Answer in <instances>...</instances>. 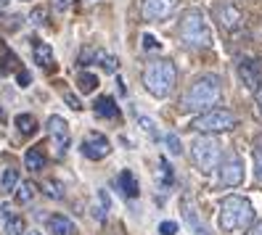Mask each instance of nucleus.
<instances>
[{
	"label": "nucleus",
	"instance_id": "1",
	"mask_svg": "<svg viewBox=\"0 0 262 235\" xmlns=\"http://www.w3.org/2000/svg\"><path fill=\"white\" fill-rule=\"evenodd\" d=\"M220 80L214 74L199 77V80L188 87L186 98H183V108L186 111H209V108L220 101Z\"/></svg>",
	"mask_w": 262,
	"mask_h": 235
},
{
	"label": "nucleus",
	"instance_id": "2",
	"mask_svg": "<svg viewBox=\"0 0 262 235\" xmlns=\"http://www.w3.org/2000/svg\"><path fill=\"white\" fill-rule=\"evenodd\" d=\"M220 230L225 232H236V230H246L254 222V209L252 203L244 196H228L220 206Z\"/></svg>",
	"mask_w": 262,
	"mask_h": 235
},
{
	"label": "nucleus",
	"instance_id": "3",
	"mask_svg": "<svg viewBox=\"0 0 262 235\" xmlns=\"http://www.w3.org/2000/svg\"><path fill=\"white\" fill-rule=\"evenodd\" d=\"M175 80H178V72H175V64L167 58H159V61H151L143 72V85L151 96L157 98H167L175 87Z\"/></svg>",
	"mask_w": 262,
	"mask_h": 235
},
{
	"label": "nucleus",
	"instance_id": "4",
	"mask_svg": "<svg viewBox=\"0 0 262 235\" xmlns=\"http://www.w3.org/2000/svg\"><path fill=\"white\" fill-rule=\"evenodd\" d=\"M180 40L186 48H193V51H202L212 45V29L199 11H188L180 19Z\"/></svg>",
	"mask_w": 262,
	"mask_h": 235
},
{
	"label": "nucleus",
	"instance_id": "5",
	"mask_svg": "<svg viewBox=\"0 0 262 235\" xmlns=\"http://www.w3.org/2000/svg\"><path fill=\"white\" fill-rule=\"evenodd\" d=\"M191 159L193 164L199 167V172H212L220 167V159H223V146L212 137V132L196 137L191 143Z\"/></svg>",
	"mask_w": 262,
	"mask_h": 235
},
{
	"label": "nucleus",
	"instance_id": "6",
	"mask_svg": "<svg viewBox=\"0 0 262 235\" xmlns=\"http://www.w3.org/2000/svg\"><path fill=\"white\" fill-rule=\"evenodd\" d=\"M191 127L199 132H225L236 127V114L228 111V108H209L191 122Z\"/></svg>",
	"mask_w": 262,
	"mask_h": 235
},
{
	"label": "nucleus",
	"instance_id": "7",
	"mask_svg": "<svg viewBox=\"0 0 262 235\" xmlns=\"http://www.w3.org/2000/svg\"><path fill=\"white\" fill-rule=\"evenodd\" d=\"M178 0H143V19L146 21H164L175 11Z\"/></svg>",
	"mask_w": 262,
	"mask_h": 235
},
{
	"label": "nucleus",
	"instance_id": "8",
	"mask_svg": "<svg viewBox=\"0 0 262 235\" xmlns=\"http://www.w3.org/2000/svg\"><path fill=\"white\" fill-rule=\"evenodd\" d=\"M48 135H51L53 146H56V153L64 156L67 148H69V127H67V122L61 116H51L48 119Z\"/></svg>",
	"mask_w": 262,
	"mask_h": 235
},
{
	"label": "nucleus",
	"instance_id": "9",
	"mask_svg": "<svg viewBox=\"0 0 262 235\" xmlns=\"http://www.w3.org/2000/svg\"><path fill=\"white\" fill-rule=\"evenodd\" d=\"M241 182H244V164H241V159L230 156L220 167V187H236Z\"/></svg>",
	"mask_w": 262,
	"mask_h": 235
},
{
	"label": "nucleus",
	"instance_id": "10",
	"mask_svg": "<svg viewBox=\"0 0 262 235\" xmlns=\"http://www.w3.org/2000/svg\"><path fill=\"white\" fill-rule=\"evenodd\" d=\"M109 151H112V143L106 140V135H98V132H93L85 143H82V156L85 159H93V161H98V159H106L109 156Z\"/></svg>",
	"mask_w": 262,
	"mask_h": 235
},
{
	"label": "nucleus",
	"instance_id": "11",
	"mask_svg": "<svg viewBox=\"0 0 262 235\" xmlns=\"http://www.w3.org/2000/svg\"><path fill=\"white\" fill-rule=\"evenodd\" d=\"M238 77L249 90H259V85H262V64L254 61V58H244L238 64Z\"/></svg>",
	"mask_w": 262,
	"mask_h": 235
},
{
	"label": "nucleus",
	"instance_id": "12",
	"mask_svg": "<svg viewBox=\"0 0 262 235\" xmlns=\"http://www.w3.org/2000/svg\"><path fill=\"white\" fill-rule=\"evenodd\" d=\"M217 21H220V27L223 29H228V32H233V29H238L241 24H244V16H241V11L233 6V3H223V6H217Z\"/></svg>",
	"mask_w": 262,
	"mask_h": 235
},
{
	"label": "nucleus",
	"instance_id": "13",
	"mask_svg": "<svg viewBox=\"0 0 262 235\" xmlns=\"http://www.w3.org/2000/svg\"><path fill=\"white\" fill-rule=\"evenodd\" d=\"M93 111H96V116H101V119H119V106H117L114 98H109V96H101V98L93 103Z\"/></svg>",
	"mask_w": 262,
	"mask_h": 235
},
{
	"label": "nucleus",
	"instance_id": "14",
	"mask_svg": "<svg viewBox=\"0 0 262 235\" xmlns=\"http://www.w3.org/2000/svg\"><path fill=\"white\" fill-rule=\"evenodd\" d=\"M117 185H119V191L125 193L127 198H138V193H141V187H138V180L130 169H122L119 172V177H117Z\"/></svg>",
	"mask_w": 262,
	"mask_h": 235
},
{
	"label": "nucleus",
	"instance_id": "15",
	"mask_svg": "<svg viewBox=\"0 0 262 235\" xmlns=\"http://www.w3.org/2000/svg\"><path fill=\"white\" fill-rule=\"evenodd\" d=\"M48 230L53 235H74V222L64 214H53L48 217Z\"/></svg>",
	"mask_w": 262,
	"mask_h": 235
},
{
	"label": "nucleus",
	"instance_id": "16",
	"mask_svg": "<svg viewBox=\"0 0 262 235\" xmlns=\"http://www.w3.org/2000/svg\"><path fill=\"white\" fill-rule=\"evenodd\" d=\"M183 217H186V222H188V227L193 230V235H209L207 227H204V222L196 217V209L191 206L188 201H183Z\"/></svg>",
	"mask_w": 262,
	"mask_h": 235
},
{
	"label": "nucleus",
	"instance_id": "17",
	"mask_svg": "<svg viewBox=\"0 0 262 235\" xmlns=\"http://www.w3.org/2000/svg\"><path fill=\"white\" fill-rule=\"evenodd\" d=\"M0 209H3V217H6V225H3L6 235H21L24 232V219L13 214L11 206H0Z\"/></svg>",
	"mask_w": 262,
	"mask_h": 235
},
{
	"label": "nucleus",
	"instance_id": "18",
	"mask_svg": "<svg viewBox=\"0 0 262 235\" xmlns=\"http://www.w3.org/2000/svg\"><path fill=\"white\" fill-rule=\"evenodd\" d=\"M35 61L42 66V69H48L53 72L56 69V61H53V51H51V45H42V42H35Z\"/></svg>",
	"mask_w": 262,
	"mask_h": 235
},
{
	"label": "nucleus",
	"instance_id": "19",
	"mask_svg": "<svg viewBox=\"0 0 262 235\" xmlns=\"http://www.w3.org/2000/svg\"><path fill=\"white\" fill-rule=\"evenodd\" d=\"M24 167H27L29 172H40V169L45 167V153H42V148H29V151L24 153Z\"/></svg>",
	"mask_w": 262,
	"mask_h": 235
},
{
	"label": "nucleus",
	"instance_id": "20",
	"mask_svg": "<svg viewBox=\"0 0 262 235\" xmlns=\"http://www.w3.org/2000/svg\"><path fill=\"white\" fill-rule=\"evenodd\" d=\"M21 69V61L16 58L13 51H6L3 58H0V77H8L11 72H19Z\"/></svg>",
	"mask_w": 262,
	"mask_h": 235
},
{
	"label": "nucleus",
	"instance_id": "21",
	"mask_svg": "<svg viewBox=\"0 0 262 235\" xmlns=\"http://www.w3.org/2000/svg\"><path fill=\"white\" fill-rule=\"evenodd\" d=\"M35 196H37V185L35 182H19L16 185V201L19 203H32L35 201Z\"/></svg>",
	"mask_w": 262,
	"mask_h": 235
},
{
	"label": "nucleus",
	"instance_id": "22",
	"mask_svg": "<svg viewBox=\"0 0 262 235\" xmlns=\"http://www.w3.org/2000/svg\"><path fill=\"white\" fill-rule=\"evenodd\" d=\"M16 130L21 135H35L37 132V119L32 114H19L16 116Z\"/></svg>",
	"mask_w": 262,
	"mask_h": 235
},
{
	"label": "nucleus",
	"instance_id": "23",
	"mask_svg": "<svg viewBox=\"0 0 262 235\" xmlns=\"http://www.w3.org/2000/svg\"><path fill=\"white\" fill-rule=\"evenodd\" d=\"M16 185H19V169L8 167V169L3 172V177H0V191L11 193V191H16Z\"/></svg>",
	"mask_w": 262,
	"mask_h": 235
},
{
	"label": "nucleus",
	"instance_id": "24",
	"mask_svg": "<svg viewBox=\"0 0 262 235\" xmlns=\"http://www.w3.org/2000/svg\"><path fill=\"white\" fill-rule=\"evenodd\" d=\"M109 206H112L109 193H106V191H98V203H96V209H93V214H96L98 222H103V219H106V214H109Z\"/></svg>",
	"mask_w": 262,
	"mask_h": 235
},
{
	"label": "nucleus",
	"instance_id": "25",
	"mask_svg": "<svg viewBox=\"0 0 262 235\" xmlns=\"http://www.w3.org/2000/svg\"><path fill=\"white\" fill-rule=\"evenodd\" d=\"M77 87H80L85 96H88V92H93V90L98 87V77H96L93 72H82L80 80H77Z\"/></svg>",
	"mask_w": 262,
	"mask_h": 235
},
{
	"label": "nucleus",
	"instance_id": "26",
	"mask_svg": "<svg viewBox=\"0 0 262 235\" xmlns=\"http://www.w3.org/2000/svg\"><path fill=\"white\" fill-rule=\"evenodd\" d=\"M172 180H175V175H172V167L167 164V159H159V187H167L172 185Z\"/></svg>",
	"mask_w": 262,
	"mask_h": 235
},
{
	"label": "nucleus",
	"instance_id": "27",
	"mask_svg": "<svg viewBox=\"0 0 262 235\" xmlns=\"http://www.w3.org/2000/svg\"><path fill=\"white\" fill-rule=\"evenodd\" d=\"M164 143H167V148H169V153H172V156H180V153H183V146H180V137H178L175 132H169V135L164 137Z\"/></svg>",
	"mask_w": 262,
	"mask_h": 235
},
{
	"label": "nucleus",
	"instance_id": "28",
	"mask_svg": "<svg viewBox=\"0 0 262 235\" xmlns=\"http://www.w3.org/2000/svg\"><path fill=\"white\" fill-rule=\"evenodd\" d=\"M96 58L101 61V66H103L106 72H112V74H114V72L119 69V61H117L114 56H103V53H96Z\"/></svg>",
	"mask_w": 262,
	"mask_h": 235
},
{
	"label": "nucleus",
	"instance_id": "29",
	"mask_svg": "<svg viewBox=\"0 0 262 235\" xmlns=\"http://www.w3.org/2000/svg\"><path fill=\"white\" fill-rule=\"evenodd\" d=\"M45 193H48L51 198H64V191H61V185L56 180H51L48 185H45Z\"/></svg>",
	"mask_w": 262,
	"mask_h": 235
},
{
	"label": "nucleus",
	"instance_id": "30",
	"mask_svg": "<svg viewBox=\"0 0 262 235\" xmlns=\"http://www.w3.org/2000/svg\"><path fill=\"white\" fill-rule=\"evenodd\" d=\"M254 164H257V180L262 182V143H259V140L254 146Z\"/></svg>",
	"mask_w": 262,
	"mask_h": 235
},
{
	"label": "nucleus",
	"instance_id": "31",
	"mask_svg": "<svg viewBox=\"0 0 262 235\" xmlns=\"http://www.w3.org/2000/svg\"><path fill=\"white\" fill-rule=\"evenodd\" d=\"M16 85H19L21 90L32 85V77H29V72H24V69H19V72H16Z\"/></svg>",
	"mask_w": 262,
	"mask_h": 235
},
{
	"label": "nucleus",
	"instance_id": "32",
	"mask_svg": "<svg viewBox=\"0 0 262 235\" xmlns=\"http://www.w3.org/2000/svg\"><path fill=\"white\" fill-rule=\"evenodd\" d=\"M143 48H146V51H159L162 42L154 37V35H143Z\"/></svg>",
	"mask_w": 262,
	"mask_h": 235
},
{
	"label": "nucleus",
	"instance_id": "33",
	"mask_svg": "<svg viewBox=\"0 0 262 235\" xmlns=\"http://www.w3.org/2000/svg\"><path fill=\"white\" fill-rule=\"evenodd\" d=\"M45 16H48V11H45V8H35L32 13H29V21H32V24H42Z\"/></svg>",
	"mask_w": 262,
	"mask_h": 235
},
{
	"label": "nucleus",
	"instance_id": "34",
	"mask_svg": "<svg viewBox=\"0 0 262 235\" xmlns=\"http://www.w3.org/2000/svg\"><path fill=\"white\" fill-rule=\"evenodd\" d=\"M159 232H162V235H175V232H178V225H175V222H162V225H159Z\"/></svg>",
	"mask_w": 262,
	"mask_h": 235
},
{
	"label": "nucleus",
	"instance_id": "35",
	"mask_svg": "<svg viewBox=\"0 0 262 235\" xmlns=\"http://www.w3.org/2000/svg\"><path fill=\"white\" fill-rule=\"evenodd\" d=\"M141 127H143L151 137H157V130H154V122H151L148 116H141Z\"/></svg>",
	"mask_w": 262,
	"mask_h": 235
},
{
	"label": "nucleus",
	"instance_id": "36",
	"mask_svg": "<svg viewBox=\"0 0 262 235\" xmlns=\"http://www.w3.org/2000/svg\"><path fill=\"white\" fill-rule=\"evenodd\" d=\"M67 103L74 108V111H80V106H82L80 101H77V96H72V92H67Z\"/></svg>",
	"mask_w": 262,
	"mask_h": 235
},
{
	"label": "nucleus",
	"instance_id": "37",
	"mask_svg": "<svg viewBox=\"0 0 262 235\" xmlns=\"http://www.w3.org/2000/svg\"><path fill=\"white\" fill-rule=\"evenodd\" d=\"M249 235H262V222H257V225L249 230Z\"/></svg>",
	"mask_w": 262,
	"mask_h": 235
},
{
	"label": "nucleus",
	"instance_id": "38",
	"mask_svg": "<svg viewBox=\"0 0 262 235\" xmlns=\"http://www.w3.org/2000/svg\"><path fill=\"white\" fill-rule=\"evenodd\" d=\"M257 108H259V114H262V85H259V90H257Z\"/></svg>",
	"mask_w": 262,
	"mask_h": 235
},
{
	"label": "nucleus",
	"instance_id": "39",
	"mask_svg": "<svg viewBox=\"0 0 262 235\" xmlns=\"http://www.w3.org/2000/svg\"><path fill=\"white\" fill-rule=\"evenodd\" d=\"M67 3H69V0H56V8L61 11V8H64V6H67Z\"/></svg>",
	"mask_w": 262,
	"mask_h": 235
},
{
	"label": "nucleus",
	"instance_id": "40",
	"mask_svg": "<svg viewBox=\"0 0 262 235\" xmlns=\"http://www.w3.org/2000/svg\"><path fill=\"white\" fill-rule=\"evenodd\" d=\"M8 6V0H0V8H6Z\"/></svg>",
	"mask_w": 262,
	"mask_h": 235
},
{
	"label": "nucleus",
	"instance_id": "41",
	"mask_svg": "<svg viewBox=\"0 0 262 235\" xmlns=\"http://www.w3.org/2000/svg\"><path fill=\"white\" fill-rule=\"evenodd\" d=\"M27 235H40V232H27Z\"/></svg>",
	"mask_w": 262,
	"mask_h": 235
},
{
	"label": "nucleus",
	"instance_id": "42",
	"mask_svg": "<svg viewBox=\"0 0 262 235\" xmlns=\"http://www.w3.org/2000/svg\"><path fill=\"white\" fill-rule=\"evenodd\" d=\"M259 143H262V137H259Z\"/></svg>",
	"mask_w": 262,
	"mask_h": 235
}]
</instances>
